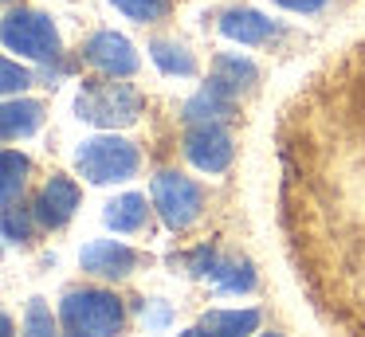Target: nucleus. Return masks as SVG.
<instances>
[{"label": "nucleus", "instance_id": "obj_1", "mask_svg": "<svg viewBox=\"0 0 365 337\" xmlns=\"http://www.w3.org/2000/svg\"><path fill=\"white\" fill-rule=\"evenodd\" d=\"M279 232L334 337H365V36L322 59L275 122Z\"/></svg>", "mask_w": 365, "mask_h": 337}, {"label": "nucleus", "instance_id": "obj_2", "mask_svg": "<svg viewBox=\"0 0 365 337\" xmlns=\"http://www.w3.org/2000/svg\"><path fill=\"white\" fill-rule=\"evenodd\" d=\"M59 318L67 329L87 337H118L122 333V302L110 290H71L59 302Z\"/></svg>", "mask_w": 365, "mask_h": 337}, {"label": "nucleus", "instance_id": "obj_3", "mask_svg": "<svg viewBox=\"0 0 365 337\" xmlns=\"http://www.w3.org/2000/svg\"><path fill=\"white\" fill-rule=\"evenodd\" d=\"M75 114L91 125H103V130L130 125L142 114V94L126 83H87L75 98Z\"/></svg>", "mask_w": 365, "mask_h": 337}, {"label": "nucleus", "instance_id": "obj_4", "mask_svg": "<svg viewBox=\"0 0 365 337\" xmlns=\"http://www.w3.org/2000/svg\"><path fill=\"white\" fill-rule=\"evenodd\" d=\"M75 165L91 185L130 180L138 172V149L122 138H91L75 149Z\"/></svg>", "mask_w": 365, "mask_h": 337}, {"label": "nucleus", "instance_id": "obj_5", "mask_svg": "<svg viewBox=\"0 0 365 337\" xmlns=\"http://www.w3.org/2000/svg\"><path fill=\"white\" fill-rule=\"evenodd\" d=\"M0 36H4V47H9V51L24 55V59H56L59 55V31L43 12H24V8H16V12L4 16Z\"/></svg>", "mask_w": 365, "mask_h": 337}, {"label": "nucleus", "instance_id": "obj_6", "mask_svg": "<svg viewBox=\"0 0 365 337\" xmlns=\"http://www.w3.org/2000/svg\"><path fill=\"white\" fill-rule=\"evenodd\" d=\"M153 204L173 232H185L189 224H197L200 208H205V192L197 180L181 177V172H158L153 177Z\"/></svg>", "mask_w": 365, "mask_h": 337}, {"label": "nucleus", "instance_id": "obj_7", "mask_svg": "<svg viewBox=\"0 0 365 337\" xmlns=\"http://www.w3.org/2000/svg\"><path fill=\"white\" fill-rule=\"evenodd\" d=\"M185 153L189 161L197 165L200 172H224L232 165V138L220 122H208V125H192L189 138H185Z\"/></svg>", "mask_w": 365, "mask_h": 337}, {"label": "nucleus", "instance_id": "obj_8", "mask_svg": "<svg viewBox=\"0 0 365 337\" xmlns=\"http://www.w3.org/2000/svg\"><path fill=\"white\" fill-rule=\"evenodd\" d=\"M83 51H87L91 67H98L103 75H110V78H122V75H134L138 71L134 47H130V39L118 36V31H98V36H91Z\"/></svg>", "mask_w": 365, "mask_h": 337}, {"label": "nucleus", "instance_id": "obj_9", "mask_svg": "<svg viewBox=\"0 0 365 337\" xmlns=\"http://www.w3.org/2000/svg\"><path fill=\"white\" fill-rule=\"evenodd\" d=\"M79 263H83V271L95 274V279H126V274L138 266V255L126 247V243L95 239V243H87V247H83Z\"/></svg>", "mask_w": 365, "mask_h": 337}, {"label": "nucleus", "instance_id": "obj_10", "mask_svg": "<svg viewBox=\"0 0 365 337\" xmlns=\"http://www.w3.org/2000/svg\"><path fill=\"white\" fill-rule=\"evenodd\" d=\"M75 208H79V185L67 177H51L43 185L40 200H36V216H40L43 227H63Z\"/></svg>", "mask_w": 365, "mask_h": 337}, {"label": "nucleus", "instance_id": "obj_11", "mask_svg": "<svg viewBox=\"0 0 365 337\" xmlns=\"http://www.w3.org/2000/svg\"><path fill=\"white\" fill-rule=\"evenodd\" d=\"M220 31L228 39H236V43H267L271 36H279V28L267 20L263 12H255V8H228V12L220 16Z\"/></svg>", "mask_w": 365, "mask_h": 337}, {"label": "nucleus", "instance_id": "obj_12", "mask_svg": "<svg viewBox=\"0 0 365 337\" xmlns=\"http://www.w3.org/2000/svg\"><path fill=\"white\" fill-rule=\"evenodd\" d=\"M232 102H236L232 94H224L216 83H208V86H200V90L185 102V122H192V125L228 122V118H232Z\"/></svg>", "mask_w": 365, "mask_h": 337}, {"label": "nucleus", "instance_id": "obj_13", "mask_svg": "<svg viewBox=\"0 0 365 337\" xmlns=\"http://www.w3.org/2000/svg\"><path fill=\"white\" fill-rule=\"evenodd\" d=\"M43 122V106L32 98H9L4 110H0V130H4V141H16L36 133Z\"/></svg>", "mask_w": 365, "mask_h": 337}, {"label": "nucleus", "instance_id": "obj_14", "mask_svg": "<svg viewBox=\"0 0 365 337\" xmlns=\"http://www.w3.org/2000/svg\"><path fill=\"white\" fill-rule=\"evenodd\" d=\"M259 310H208L200 318V329L208 337H247L259 329Z\"/></svg>", "mask_w": 365, "mask_h": 337}, {"label": "nucleus", "instance_id": "obj_15", "mask_svg": "<svg viewBox=\"0 0 365 337\" xmlns=\"http://www.w3.org/2000/svg\"><path fill=\"white\" fill-rule=\"evenodd\" d=\"M255 78H259V71H255V63L244 59V55H220L216 67H212V83L220 86L224 94H232V98L244 94V90H252Z\"/></svg>", "mask_w": 365, "mask_h": 337}, {"label": "nucleus", "instance_id": "obj_16", "mask_svg": "<svg viewBox=\"0 0 365 337\" xmlns=\"http://www.w3.org/2000/svg\"><path fill=\"white\" fill-rule=\"evenodd\" d=\"M208 279H212V286L220 290V294H244V290L255 286V271L244 259H216Z\"/></svg>", "mask_w": 365, "mask_h": 337}, {"label": "nucleus", "instance_id": "obj_17", "mask_svg": "<svg viewBox=\"0 0 365 337\" xmlns=\"http://www.w3.org/2000/svg\"><path fill=\"white\" fill-rule=\"evenodd\" d=\"M145 196H138V192H126V196H118V200H110L106 204V212H103V219H106V227H114V232H138V227L145 224Z\"/></svg>", "mask_w": 365, "mask_h": 337}, {"label": "nucleus", "instance_id": "obj_18", "mask_svg": "<svg viewBox=\"0 0 365 337\" xmlns=\"http://www.w3.org/2000/svg\"><path fill=\"white\" fill-rule=\"evenodd\" d=\"M150 55L165 75H197V59L185 43H173V39H153Z\"/></svg>", "mask_w": 365, "mask_h": 337}, {"label": "nucleus", "instance_id": "obj_19", "mask_svg": "<svg viewBox=\"0 0 365 337\" xmlns=\"http://www.w3.org/2000/svg\"><path fill=\"white\" fill-rule=\"evenodd\" d=\"M4 208H16L20 192L28 185V157L16 153V149H4Z\"/></svg>", "mask_w": 365, "mask_h": 337}, {"label": "nucleus", "instance_id": "obj_20", "mask_svg": "<svg viewBox=\"0 0 365 337\" xmlns=\"http://www.w3.org/2000/svg\"><path fill=\"white\" fill-rule=\"evenodd\" d=\"M118 12H126L130 20L138 24H153V20H165L169 12V0H110Z\"/></svg>", "mask_w": 365, "mask_h": 337}, {"label": "nucleus", "instance_id": "obj_21", "mask_svg": "<svg viewBox=\"0 0 365 337\" xmlns=\"http://www.w3.org/2000/svg\"><path fill=\"white\" fill-rule=\"evenodd\" d=\"M24 337H56V321H51V310L43 298H32L24 313Z\"/></svg>", "mask_w": 365, "mask_h": 337}, {"label": "nucleus", "instance_id": "obj_22", "mask_svg": "<svg viewBox=\"0 0 365 337\" xmlns=\"http://www.w3.org/2000/svg\"><path fill=\"white\" fill-rule=\"evenodd\" d=\"M0 78H4V94H16V90H28L32 86V71H24V67H16L12 59H4V67H0Z\"/></svg>", "mask_w": 365, "mask_h": 337}, {"label": "nucleus", "instance_id": "obj_23", "mask_svg": "<svg viewBox=\"0 0 365 337\" xmlns=\"http://www.w3.org/2000/svg\"><path fill=\"white\" fill-rule=\"evenodd\" d=\"M4 239L9 243H24L28 239V216L20 208H4Z\"/></svg>", "mask_w": 365, "mask_h": 337}, {"label": "nucleus", "instance_id": "obj_24", "mask_svg": "<svg viewBox=\"0 0 365 337\" xmlns=\"http://www.w3.org/2000/svg\"><path fill=\"white\" fill-rule=\"evenodd\" d=\"M279 4L291 12H318V8H326V0H279Z\"/></svg>", "mask_w": 365, "mask_h": 337}, {"label": "nucleus", "instance_id": "obj_25", "mask_svg": "<svg viewBox=\"0 0 365 337\" xmlns=\"http://www.w3.org/2000/svg\"><path fill=\"white\" fill-rule=\"evenodd\" d=\"M181 337H208V333H205V329H185Z\"/></svg>", "mask_w": 365, "mask_h": 337}, {"label": "nucleus", "instance_id": "obj_26", "mask_svg": "<svg viewBox=\"0 0 365 337\" xmlns=\"http://www.w3.org/2000/svg\"><path fill=\"white\" fill-rule=\"evenodd\" d=\"M4 337H12V318H4Z\"/></svg>", "mask_w": 365, "mask_h": 337}, {"label": "nucleus", "instance_id": "obj_27", "mask_svg": "<svg viewBox=\"0 0 365 337\" xmlns=\"http://www.w3.org/2000/svg\"><path fill=\"white\" fill-rule=\"evenodd\" d=\"M67 337H87V333H75V329H71V333H67Z\"/></svg>", "mask_w": 365, "mask_h": 337}, {"label": "nucleus", "instance_id": "obj_28", "mask_svg": "<svg viewBox=\"0 0 365 337\" xmlns=\"http://www.w3.org/2000/svg\"><path fill=\"white\" fill-rule=\"evenodd\" d=\"M267 337H279V333H267Z\"/></svg>", "mask_w": 365, "mask_h": 337}]
</instances>
